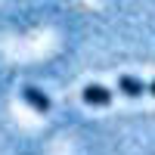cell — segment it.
Here are the masks:
<instances>
[{
    "label": "cell",
    "mask_w": 155,
    "mask_h": 155,
    "mask_svg": "<svg viewBox=\"0 0 155 155\" xmlns=\"http://www.w3.org/2000/svg\"><path fill=\"white\" fill-rule=\"evenodd\" d=\"M22 99L28 102V106L37 112V115H47L50 109H53V102H50V96L44 93L41 87H22Z\"/></svg>",
    "instance_id": "obj_1"
},
{
    "label": "cell",
    "mask_w": 155,
    "mask_h": 155,
    "mask_svg": "<svg viewBox=\"0 0 155 155\" xmlns=\"http://www.w3.org/2000/svg\"><path fill=\"white\" fill-rule=\"evenodd\" d=\"M81 99L87 102V106L106 109L109 102H112V90H109V87H102V84H87V87H84V93H81Z\"/></svg>",
    "instance_id": "obj_2"
},
{
    "label": "cell",
    "mask_w": 155,
    "mask_h": 155,
    "mask_svg": "<svg viewBox=\"0 0 155 155\" xmlns=\"http://www.w3.org/2000/svg\"><path fill=\"white\" fill-rule=\"evenodd\" d=\"M118 90H121L124 96H140V93H146V90H149V84L137 81V78H130V74H121V78H118Z\"/></svg>",
    "instance_id": "obj_3"
},
{
    "label": "cell",
    "mask_w": 155,
    "mask_h": 155,
    "mask_svg": "<svg viewBox=\"0 0 155 155\" xmlns=\"http://www.w3.org/2000/svg\"><path fill=\"white\" fill-rule=\"evenodd\" d=\"M149 93H152V96H155V81H152V84H149Z\"/></svg>",
    "instance_id": "obj_4"
}]
</instances>
